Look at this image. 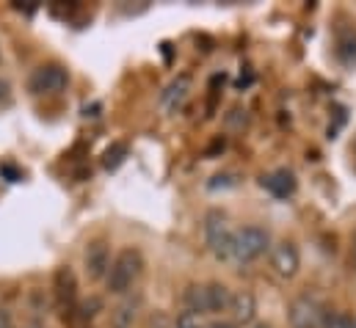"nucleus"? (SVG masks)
Wrapping results in <instances>:
<instances>
[{"label": "nucleus", "instance_id": "1", "mask_svg": "<svg viewBox=\"0 0 356 328\" xmlns=\"http://www.w3.org/2000/svg\"><path fill=\"white\" fill-rule=\"evenodd\" d=\"M144 270V256L138 248H122L113 262H111V270L105 276V284H108V293L113 295H124L141 276Z\"/></svg>", "mask_w": 356, "mask_h": 328}, {"label": "nucleus", "instance_id": "2", "mask_svg": "<svg viewBox=\"0 0 356 328\" xmlns=\"http://www.w3.org/2000/svg\"><path fill=\"white\" fill-rule=\"evenodd\" d=\"M232 238H235V229L229 227L227 215L218 213V210H210L204 215V243L213 251L216 259H229L232 256Z\"/></svg>", "mask_w": 356, "mask_h": 328}, {"label": "nucleus", "instance_id": "3", "mask_svg": "<svg viewBox=\"0 0 356 328\" xmlns=\"http://www.w3.org/2000/svg\"><path fill=\"white\" fill-rule=\"evenodd\" d=\"M270 246V238L263 227H243L232 238V256L235 262H254L260 259Z\"/></svg>", "mask_w": 356, "mask_h": 328}, {"label": "nucleus", "instance_id": "4", "mask_svg": "<svg viewBox=\"0 0 356 328\" xmlns=\"http://www.w3.org/2000/svg\"><path fill=\"white\" fill-rule=\"evenodd\" d=\"M70 85V69L61 67V64H42L33 69L31 81H28V88L31 94H44V97H53V94H61L67 91Z\"/></svg>", "mask_w": 356, "mask_h": 328}, {"label": "nucleus", "instance_id": "5", "mask_svg": "<svg viewBox=\"0 0 356 328\" xmlns=\"http://www.w3.org/2000/svg\"><path fill=\"white\" fill-rule=\"evenodd\" d=\"M326 306L315 295H298L290 304V326L293 328H323Z\"/></svg>", "mask_w": 356, "mask_h": 328}, {"label": "nucleus", "instance_id": "6", "mask_svg": "<svg viewBox=\"0 0 356 328\" xmlns=\"http://www.w3.org/2000/svg\"><path fill=\"white\" fill-rule=\"evenodd\" d=\"M53 290H56V301L64 318H70L78 309V279L72 273V268H58L56 279H53Z\"/></svg>", "mask_w": 356, "mask_h": 328}, {"label": "nucleus", "instance_id": "7", "mask_svg": "<svg viewBox=\"0 0 356 328\" xmlns=\"http://www.w3.org/2000/svg\"><path fill=\"white\" fill-rule=\"evenodd\" d=\"M270 268L282 276V279H293L301 268V254H298V246L290 243V240H282L276 243L273 251H270Z\"/></svg>", "mask_w": 356, "mask_h": 328}, {"label": "nucleus", "instance_id": "8", "mask_svg": "<svg viewBox=\"0 0 356 328\" xmlns=\"http://www.w3.org/2000/svg\"><path fill=\"white\" fill-rule=\"evenodd\" d=\"M111 246L108 240H91L86 246V256H83V265H86V276L91 281H99L108 276L111 270Z\"/></svg>", "mask_w": 356, "mask_h": 328}, {"label": "nucleus", "instance_id": "9", "mask_svg": "<svg viewBox=\"0 0 356 328\" xmlns=\"http://www.w3.org/2000/svg\"><path fill=\"white\" fill-rule=\"evenodd\" d=\"M260 185L266 188L270 196H276V199H287V196H293L296 188H298L293 171H287V168H279V171H273V174H266V177L260 179Z\"/></svg>", "mask_w": 356, "mask_h": 328}, {"label": "nucleus", "instance_id": "10", "mask_svg": "<svg viewBox=\"0 0 356 328\" xmlns=\"http://www.w3.org/2000/svg\"><path fill=\"white\" fill-rule=\"evenodd\" d=\"M229 306H232V293H229L227 284H221V281L204 284V312H207V315L227 312Z\"/></svg>", "mask_w": 356, "mask_h": 328}, {"label": "nucleus", "instance_id": "11", "mask_svg": "<svg viewBox=\"0 0 356 328\" xmlns=\"http://www.w3.org/2000/svg\"><path fill=\"white\" fill-rule=\"evenodd\" d=\"M188 91H191V78H188V75L175 78V81L163 88V94H161V105H163V110L177 113L179 108H182V102L188 99Z\"/></svg>", "mask_w": 356, "mask_h": 328}, {"label": "nucleus", "instance_id": "12", "mask_svg": "<svg viewBox=\"0 0 356 328\" xmlns=\"http://www.w3.org/2000/svg\"><path fill=\"white\" fill-rule=\"evenodd\" d=\"M232 315H235V320L238 323H252L254 318H257V298H254V293H249V290H241V293H235L232 295Z\"/></svg>", "mask_w": 356, "mask_h": 328}, {"label": "nucleus", "instance_id": "13", "mask_svg": "<svg viewBox=\"0 0 356 328\" xmlns=\"http://www.w3.org/2000/svg\"><path fill=\"white\" fill-rule=\"evenodd\" d=\"M141 309V298H127L111 312V328H133Z\"/></svg>", "mask_w": 356, "mask_h": 328}, {"label": "nucleus", "instance_id": "14", "mask_svg": "<svg viewBox=\"0 0 356 328\" xmlns=\"http://www.w3.org/2000/svg\"><path fill=\"white\" fill-rule=\"evenodd\" d=\"M182 304H185V312L207 315L204 312V284H188L182 293Z\"/></svg>", "mask_w": 356, "mask_h": 328}, {"label": "nucleus", "instance_id": "15", "mask_svg": "<svg viewBox=\"0 0 356 328\" xmlns=\"http://www.w3.org/2000/svg\"><path fill=\"white\" fill-rule=\"evenodd\" d=\"M127 144L124 141H116V144H111L108 149H105V155H102V165L108 168V171H116L119 165L124 163V158H127Z\"/></svg>", "mask_w": 356, "mask_h": 328}, {"label": "nucleus", "instance_id": "16", "mask_svg": "<svg viewBox=\"0 0 356 328\" xmlns=\"http://www.w3.org/2000/svg\"><path fill=\"white\" fill-rule=\"evenodd\" d=\"M337 56H340L346 64H356V33L340 36V42H337Z\"/></svg>", "mask_w": 356, "mask_h": 328}, {"label": "nucleus", "instance_id": "17", "mask_svg": "<svg viewBox=\"0 0 356 328\" xmlns=\"http://www.w3.org/2000/svg\"><path fill=\"white\" fill-rule=\"evenodd\" d=\"M172 328H204L202 315H193V312H179L177 320L172 323Z\"/></svg>", "mask_w": 356, "mask_h": 328}, {"label": "nucleus", "instance_id": "18", "mask_svg": "<svg viewBox=\"0 0 356 328\" xmlns=\"http://www.w3.org/2000/svg\"><path fill=\"white\" fill-rule=\"evenodd\" d=\"M97 312H102V301H99V298H91L86 304H81V318H83V320H91Z\"/></svg>", "mask_w": 356, "mask_h": 328}, {"label": "nucleus", "instance_id": "19", "mask_svg": "<svg viewBox=\"0 0 356 328\" xmlns=\"http://www.w3.org/2000/svg\"><path fill=\"white\" fill-rule=\"evenodd\" d=\"M0 177H6V182H19L22 179V171L14 168L11 163H3L0 165Z\"/></svg>", "mask_w": 356, "mask_h": 328}, {"label": "nucleus", "instance_id": "20", "mask_svg": "<svg viewBox=\"0 0 356 328\" xmlns=\"http://www.w3.org/2000/svg\"><path fill=\"white\" fill-rule=\"evenodd\" d=\"M227 185H235V177L232 174H218V177H213V182H210V190H218V188H227Z\"/></svg>", "mask_w": 356, "mask_h": 328}, {"label": "nucleus", "instance_id": "21", "mask_svg": "<svg viewBox=\"0 0 356 328\" xmlns=\"http://www.w3.org/2000/svg\"><path fill=\"white\" fill-rule=\"evenodd\" d=\"M0 328H14V320H11V312L0 306Z\"/></svg>", "mask_w": 356, "mask_h": 328}, {"label": "nucleus", "instance_id": "22", "mask_svg": "<svg viewBox=\"0 0 356 328\" xmlns=\"http://www.w3.org/2000/svg\"><path fill=\"white\" fill-rule=\"evenodd\" d=\"M224 147H227V141H224V138H216V141L210 144V149H207V158L216 155V152H224Z\"/></svg>", "mask_w": 356, "mask_h": 328}, {"label": "nucleus", "instance_id": "23", "mask_svg": "<svg viewBox=\"0 0 356 328\" xmlns=\"http://www.w3.org/2000/svg\"><path fill=\"white\" fill-rule=\"evenodd\" d=\"M14 8H17V11H25V14H33V11L39 8V6H36V3H31V6H22V3H14Z\"/></svg>", "mask_w": 356, "mask_h": 328}, {"label": "nucleus", "instance_id": "24", "mask_svg": "<svg viewBox=\"0 0 356 328\" xmlns=\"http://www.w3.org/2000/svg\"><path fill=\"white\" fill-rule=\"evenodd\" d=\"M351 268L356 270V232H354V238H351Z\"/></svg>", "mask_w": 356, "mask_h": 328}, {"label": "nucleus", "instance_id": "25", "mask_svg": "<svg viewBox=\"0 0 356 328\" xmlns=\"http://www.w3.org/2000/svg\"><path fill=\"white\" fill-rule=\"evenodd\" d=\"M204 328H235L232 323H213V326H204Z\"/></svg>", "mask_w": 356, "mask_h": 328}, {"label": "nucleus", "instance_id": "26", "mask_svg": "<svg viewBox=\"0 0 356 328\" xmlns=\"http://www.w3.org/2000/svg\"><path fill=\"white\" fill-rule=\"evenodd\" d=\"M6 88H8V85H6V83H0V97H3V99H6Z\"/></svg>", "mask_w": 356, "mask_h": 328}, {"label": "nucleus", "instance_id": "27", "mask_svg": "<svg viewBox=\"0 0 356 328\" xmlns=\"http://www.w3.org/2000/svg\"><path fill=\"white\" fill-rule=\"evenodd\" d=\"M254 328H273V326H268V323H257Z\"/></svg>", "mask_w": 356, "mask_h": 328}, {"label": "nucleus", "instance_id": "28", "mask_svg": "<svg viewBox=\"0 0 356 328\" xmlns=\"http://www.w3.org/2000/svg\"><path fill=\"white\" fill-rule=\"evenodd\" d=\"M28 328H44V326H39V323H33V326H28Z\"/></svg>", "mask_w": 356, "mask_h": 328}]
</instances>
